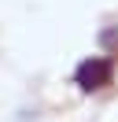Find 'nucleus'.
Here are the masks:
<instances>
[{
    "mask_svg": "<svg viewBox=\"0 0 118 122\" xmlns=\"http://www.w3.org/2000/svg\"><path fill=\"white\" fill-rule=\"evenodd\" d=\"M111 59L107 56H88V59H81L78 63V70H74V78H78V85L85 92H96V89H103V85H111Z\"/></svg>",
    "mask_w": 118,
    "mask_h": 122,
    "instance_id": "f257e3e1",
    "label": "nucleus"
}]
</instances>
